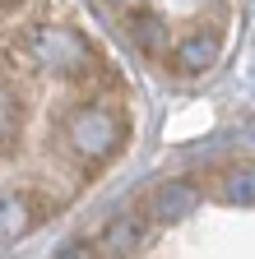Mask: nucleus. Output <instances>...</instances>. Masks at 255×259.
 <instances>
[{"instance_id": "f257e3e1", "label": "nucleus", "mask_w": 255, "mask_h": 259, "mask_svg": "<svg viewBox=\"0 0 255 259\" xmlns=\"http://www.w3.org/2000/svg\"><path fill=\"white\" fill-rule=\"evenodd\" d=\"M65 139H70V148L84 157V162H107L116 148H121V139H125V116L116 111V107H107V102H79L70 116H65Z\"/></svg>"}, {"instance_id": "f03ea898", "label": "nucleus", "mask_w": 255, "mask_h": 259, "mask_svg": "<svg viewBox=\"0 0 255 259\" xmlns=\"http://www.w3.org/2000/svg\"><path fill=\"white\" fill-rule=\"evenodd\" d=\"M28 56H33L38 65H47V70L65 74V79H88V70L98 65L93 60V47L75 28H51V23L28 32Z\"/></svg>"}, {"instance_id": "7ed1b4c3", "label": "nucleus", "mask_w": 255, "mask_h": 259, "mask_svg": "<svg viewBox=\"0 0 255 259\" xmlns=\"http://www.w3.org/2000/svg\"><path fill=\"white\" fill-rule=\"evenodd\" d=\"M218 51H223L218 28H195V32H190V37L172 51V70H176V74H204L209 65H218Z\"/></svg>"}, {"instance_id": "20e7f679", "label": "nucleus", "mask_w": 255, "mask_h": 259, "mask_svg": "<svg viewBox=\"0 0 255 259\" xmlns=\"http://www.w3.org/2000/svg\"><path fill=\"white\" fill-rule=\"evenodd\" d=\"M153 218H186V213H195L200 208V190L190 185V181H167V185H158L153 190Z\"/></svg>"}, {"instance_id": "39448f33", "label": "nucleus", "mask_w": 255, "mask_h": 259, "mask_svg": "<svg viewBox=\"0 0 255 259\" xmlns=\"http://www.w3.org/2000/svg\"><path fill=\"white\" fill-rule=\"evenodd\" d=\"M130 37H135V47L144 51V56H153V60H163L167 56V23L158 19V14H149V10H135L130 14Z\"/></svg>"}, {"instance_id": "423d86ee", "label": "nucleus", "mask_w": 255, "mask_h": 259, "mask_svg": "<svg viewBox=\"0 0 255 259\" xmlns=\"http://www.w3.org/2000/svg\"><path fill=\"white\" fill-rule=\"evenodd\" d=\"M139 241H144V222H139V218H130V213L112 218V222H107V232L98 236V245H102L107 254H125V250H135Z\"/></svg>"}, {"instance_id": "0eeeda50", "label": "nucleus", "mask_w": 255, "mask_h": 259, "mask_svg": "<svg viewBox=\"0 0 255 259\" xmlns=\"http://www.w3.org/2000/svg\"><path fill=\"white\" fill-rule=\"evenodd\" d=\"M28 208H33L28 194H0V241H14V236H23L33 227Z\"/></svg>"}, {"instance_id": "6e6552de", "label": "nucleus", "mask_w": 255, "mask_h": 259, "mask_svg": "<svg viewBox=\"0 0 255 259\" xmlns=\"http://www.w3.org/2000/svg\"><path fill=\"white\" fill-rule=\"evenodd\" d=\"M223 199L228 204H255V167H237V171H228L223 176Z\"/></svg>"}, {"instance_id": "1a4fd4ad", "label": "nucleus", "mask_w": 255, "mask_h": 259, "mask_svg": "<svg viewBox=\"0 0 255 259\" xmlns=\"http://www.w3.org/2000/svg\"><path fill=\"white\" fill-rule=\"evenodd\" d=\"M14 130H19V102L10 88H0V139H10Z\"/></svg>"}, {"instance_id": "9d476101", "label": "nucleus", "mask_w": 255, "mask_h": 259, "mask_svg": "<svg viewBox=\"0 0 255 259\" xmlns=\"http://www.w3.org/2000/svg\"><path fill=\"white\" fill-rule=\"evenodd\" d=\"M23 0H0V14H10V10H19Z\"/></svg>"}, {"instance_id": "9b49d317", "label": "nucleus", "mask_w": 255, "mask_h": 259, "mask_svg": "<svg viewBox=\"0 0 255 259\" xmlns=\"http://www.w3.org/2000/svg\"><path fill=\"white\" fill-rule=\"evenodd\" d=\"M112 5H130V0H112Z\"/></svg>"}]
</instances>
